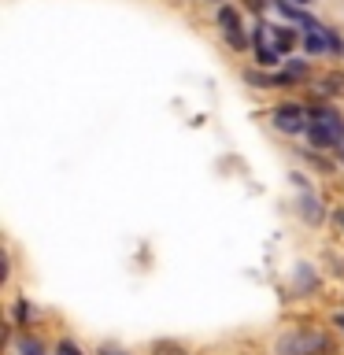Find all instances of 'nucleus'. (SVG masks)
Instances as JSON below:
<instances>
[{
    "label": "nucleus",
    "mask_w": 344,
    "mask_h": 355,
    "mask_svg": "<svg viewBox=\"0 0 344 355\" xmlns=\"http://www.w3.org/2000/svg\"><path fill=\"white\" fill-rule=\"evenodd\" d=\"M55 355H82V348H78L74 340H60L55 344Z\"/></svg>",
    "instance_id": "f8f14e48"
},
{
    "label": "nucleus",
    "mask_w": 344,
    "mask_h": 355,
    "mask_svg": "<svg viewBox=\"0 0 344 355\" xmlns=\"http://www.w3.org/2000/svg\"><path fill=\"white\" fill-rule=\"evenodd\" d=\"M15 352H19V355H44L41 340H33V337H19V340H15Z\"/></svg>",
    "instance_id": "9b49d317"
},
{
    "label": "nucleus",
    "mask_w": 344,
    "mask_h": 355,
    "mask_svg": "<svg viewBox=\"0 0 344 355\" xmlns=\"http://www.w3.org/2000/svg\"><path fill=\"white\" fill-rule=\"evenodd\" d=\"M333 326H341V329H344V311H341V315H333Z\"/></svg>",
    "instance_id": "4468645a"
},
{
    "label": "nucleus",
    "mask_w": 344,
    "mask_h": 355,
    "mask_svg": "<svg viewBox=\"0 0 344 355\" xmlns=\"http://www.w3.org/2000/svg\"><path fill=\"white\" fill-rule=\"evenodd\" d=\"M266 33H270V26L263 22V26L255 30V55H259L263 67H274V63H282V52H277V44L266 41Z\"/></svg>",
    "instance_id": "39448f33"
},
{
    "label": "nucleus",
    "mask_w": 344,
    "mask_h": 355,
    "mask_svg": "<svg viewBox=\"0 0 344 355\" xmlns=\"http://www.w3.org/2000/svg\"><path fill=\"white\" fill-rule=\"evenodd\" d=\"M337 222H341V226H344V211H337Z\"/></svg>",
    "instance_id": "dca6fc26"
},
{
    "label": "nucleus",
    "mask_w": 344,
    "mask_h": 355,
    "mask_svg": "<svg viewBox=\"0 0 344 355\" xmlns=\"http://www.w3.org/2000/svg\"><path fill=\"white\" fill-rule=\"evenodd\" d=\"M307 137H311V144L315 148H337V144L344 141L337 130L329 126V122H322V119H311V126H307Z\"/></svg>",
    "instance_id": "20e7f679"
},
{
    "label": "nucleus",
    "mask_w": 344,
    "mask_h": 355,
    "mask_svg": "<svg viewBox=\"0 0 344 355\" xmlns=\"http://www.w3.org/2000/svg\"><path fill=\"white\" fill-rule=\"evenodd\" d=\"M218 26H222V33H226V44L230 49H244L248 44V37L241 33V15H237V8H222L218 11Z\"/></svg>",
    "instance_id": "7ed1b4c3"
},
{
    "label": "nucleus",
    "mask_w": 344,
    "mask_h": 355,
    "mask_svg": "<svg viewBox=\"0 0 344 355\" xmlns=\"http://www.w3.org/2000/svg\"><path fill=\"white\" fill-rule=\"evenodd\" d=\"M104 355H126V352H119V348H104Z\"/></svg>",
    "instance_id": "2eb2a0df"
},
{
    "label": "nucleus",
    "mask_w": 344,
    "mask_h": 355,
    "mask_svg": "<svg viewBox=\"0 0 344 355\" xmlns=\"http://www.w3.org/2000/svg\"><path fill=\"white\" fill-rule=\"evenodd\" d=\"M318 93L322 96H344V71H329L318 78Z\"/></svg>",
    "instance_id": "423d86ee"
},
{
    "label": "nucleus",
    "mask_w": 344,
    "mask_h": 355,
    "mask_svg": "<svg viewBox=\"0 0 344 355\" xmlns=\"http://www.w3.org/2000/svg\"><path fill=\"white\" fill-rule=\"evenodd\" d=\"M296 4H300V8H304V4H311V0H296Z\"/></svg>",
    "instance_id": "f3484780"
},
{
    "label": "nucleus",
    "mask_w": 344,
    "mask_h": 355,
    "mask_svg": "<svg viewBox=\"0 0 344 355\" xmlns=\"http://www.w3.org/2000/svg\"><path fill=\"white\" fill-rule=\"evenodd\" d=\"M326 352H329L326 333L315 329H293L277 340V355H326Z\"/></svg>",
    "instance_id": "f257e3e1"
},
{
    "label": "nucleus",
    "mask_w": 344,
    "mask_h": 355,
    "mask_svg": "<svg viewBox=\"0 0 344 355\" xmlns=\"http://www.w3.org/2000/svg\"><path fill=\"white\" fill-rule=\"evenodd\" d=\"M270 122H274V130L289 133V137H296V133H307V126H311L307 107H300V104H282V107H274Z\"/></svg>",
    "instance_id": "f03ea898"
},
{
    "label": "nucleus",
    "mask_w": 344,
    "mask_h": 355,
    "mask_svg": "<svg viewBox=\"0 0 344 355\" xmlns=\"http://www.w3.org/2000/svg\"><path fill=\"white\" fill-rule=\"evenodd\" d=\"M300 215H304V218L311 222V226H318V222H322V207H318V200L311 196V193L300 196Z\"/></svg>",
    "instance_id": "9d476101"
},
{
    "label": "nucleus",
    "mask_w": 344,
    "mask_h": 355,
    "mask_svg": "<svg viewBox=\"0 0 344 355\" xmlns=\"http://www.w3.org/2000/svg\"><path fill=\"white\" fill-rule=\"evenodd\" d=\"M304 49L311 55H322L329 49V41H326V26H318V30H307V37H304Z\"/></svg>",
    "instance_id": "1a4fd4ad"
},
{
    "label": "nucleus",
    "mask_w": 344,
    "mask_h": 355,
    "mask_svg": "<svg viewBox=\"0 0 344 355\" xmlns=\"http://www.w3.org/2000/svg\"><path fill=\"white\" fill-rule=\"evenodd\" d=\"M270 37H274V44H277V52H293L296 49V30L293 26H270Z\"/></svg>",
    "instance_id": "0eeeda50"
},
{
    "label": "nucleus",
    "mask_w": 344,
    "mask_h": 355,
    "mask_svg": "<svg viewBox=\"0 0 344 355\" xmlns=\"http://www.w3.org/2000/svg\"><path fill=\"white\" fill-rule=\"evenodd\" d=\"M15 315H19V322H26V318H30V304H19Z\"/></svg>",
    "instance_id": "ddd939ff"
},
{
    "label": "nucleus",
    "mask_w": 344,
    "mask_h": 355,
    "mask_svg": "<svg viewBox=\"0 0 344 355\" xmlns=\"http://www.w3.org/2000/svg\"><path fill=\"white\" fill-rule=\"evenodd\" d=\"M293 285H296V293H311V288L318 285V277H315V270H311L307 263H300L296 274H293Z\"/></svg>",
    "instance_id": "6e6552de"
}]
</instances>
